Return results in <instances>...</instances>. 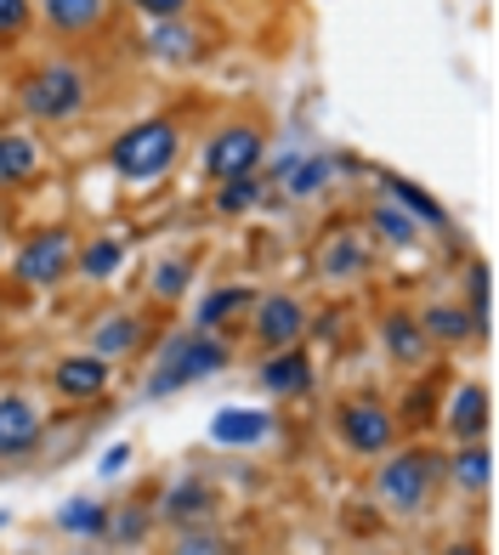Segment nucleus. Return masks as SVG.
Returning <instances> with one entry per match:
<instances>
[{"label": "nucleus", "instance_id": "1", "mask_svg": "<svg viewBox=\"0 0 499 555\" xmlns=\"http://www.w3.org/2000/svg\"><path fill=\"white\" fill-rule=\"evenodd\" d=\"M437 470L443 460L426 448V442H409V448H392L381 453V465H374V511L386 521H420L432 511V493H437Z\"/></svg>", "mask_w": 499, "mask_h": 555}, {"label": "nucleus", "instance_id": "2", "mask_svg": "<svg viewBox=\"0 0 499 555\" xmlns=\"http://www.w3.org/2000/svg\"><path fill=\"white\" fill-rule=\"evenodd\" d=\"M221 369H233V346L221 335H205V330H177L165 340L159 363L142 374V397L159 402V397H177L199 380H216Z\"/></svg>", "mask_w": 499, "mask_h": 555}, {"label": "nucleus", "instance_id": "3", "mask_svg": "<svg viewBox=\"0 0 499 555\" xmlns=\"http://www.w3.org/2000/svg\"><path fill=\"white\" fill-rule=\"evenodd\" d=\"M177 159H182V125L170 114H148L137 125H125L108 142V170L131 188H148V182H159V176H170Z\"/></svg>", "mask_w": 499, "mask_h": 555}, {"label": "nucleus", "instance_id": "4", "mask_svg": "<svg viewBox=\"0 0 499 555\" xmlns=\"http://www.w3.org/2000/svg\"><path fill=\"white\" fill-rule=\"evenodd\" d=\"M17 108L35 125H68L91 108V74L74 57H52L17 80Z\"/></svg>", "mask_w": 499, "mask_h": 555}, {"label": "nucleus", "instance_id": "5", "mask_svg": "<svg viewBox=\"0 0 499 555\" xmlns=\"http://www.w3.org/2000/svg\"><path fill=\"white\" fill-rule=\"evenodd\" d=\"M330 431H335V442L353 453V460H381V453L397 448V414H392V402H386V397L353 391V397H341V402H335Z\"/></svg>", "mask_w": 499, "mask_h": 555}, {"label": "nucleus", "instance_id": "6", "mask_svg": "<svg viewBox=\"0 0 499 555\" xmlns=\"http://www.w3.org/2000/svg\"><path fill=\"white\" fill-rule=\"evenodd\" d=\"M74 249H80V238H74L68 227H40V233L23 238L12 278L23 289H57L63 278H74Z\"/></svg>", "mask_w": 499, "mask_h": 555}, {"label": "nucleus", "instance_id": "7", "mask_svg": "<svg viewBox=\"0 0 499 555\" xmlns=\"http://www.w3.org/2000/svg\"><path fill=\"white\" fill-rule=\"evenodd\" d=\"M267 159V131L261 119H228L216 125L205 142V176L210 182H228V176H256Z\"/></svg>", "mask_w": 499, "mask_h": 555}, {"label": "nucleus", "instance_id": "8", "mask_svg": "<svg viewBox=\"0 0 499 555\" xmlns=\"http://www.w3.org/2000/svg\"><path fill=\"white\" fill-rule=\"evenodd\" d=\"M244 323H250V340H256L261 351L302 346L307 330H312V318H307V307H302V295H290V289H267V295H256V300H250V312H244Z\"/></svg>", "mask_w": 499, "mask_h": 555}, {"label": "nucleus", "instance_id": "9", "mask_svg": "<svg viewBox=\"0 0 499 555\" xmlns=\"http://www.w3.org/2000/svg\"><path fill=\"white\" fill-rule=\"evenodd\" d=\"M312 272L323 278V284H363V278L374 272V244L363 227H330L318 244H312Z\"/></svg>", "mask_w": 499, "mask_h": 555}, {"label": "nucleus", "instance_id": "10", "mask_svg": "<svg viewBox=\"0 0 499 555\" xmlns=\"http://www.w3.org/2000/svg\"><path fill=\"white\" fill-rule=\"evenodd\" d=\"M374 335H381V351H386V363L392 369H426L432 363V340H426V330H420V318H414V307H386L381 318H374Z\"/></svg>", "mask_w": 499, "mask_h": 555}, {"label": "nucleus", "instance_id": "11", "mask_svg": "<svg viewBox=\"0 0 499 555\" xmlns=\"http://www.w3.org/2000/svg\"><path fill=\"white\" fill-rule=\"evenodd\" d=\"M216 511H221V493L205 476H177V482L159 488V499H154L159 527H199V521H216Z\"/></svg>", "mask_w": 499, "mask_h": 555}, {"label": "nucleus", "instance_id": "12", "mask_svg": "<svg viewBox=\"0 0 499 555\" xmlns=\"http://www.w3.org/2000/svg\"><path fill=\"white\" fill-rule=\"evenodd\" d=\"M488 425H494V391L483 380H460L455 391L443 397L448 442H488Z\"/></svg>", "mask_w": 499, "mask_h": 555}, {"label": "nucleus", "instance_id": "13", "mask_svg": "<svg viewBox=\"0 0 499 555\" xmlns=\"http://www.w3.org/2000/svg\"><path fill=\"white\" fill-rule=\"evenodd\" d=\"M52 397L57 402H97L108 386H114V363L97 358V351H68V358L52 363Z\"/></svg>", "mask_w": 499, "mask_h": 555}, {"label": "nucleus", "instance_id": "14", "mask_svg": "<svg viewBox=\"0 0 499 555\" xmlns=\"http://www.w3.org/2000/svg\"><path fill=\"white\" fill-rule=\"evenodd\" d=\"M35 17L57 40H91L114 23V0H35Z\"/></svg>", "mask_w": 499, "mask_h": 555}, {"label": "nucleus", "instance_id": "15", "mask_svg": "<svg viewBox=\"0 0 499 555\" xmlns=\"http://www.w3.org/2000/svg\"><path fill=\"white\" fill-rule=\"evenodd\" d=\"M40 442H46L40 402L23 391H0V460H29Z\"/></svg>", "mask_w": 499, "mask_h": 555}, {"label": "nucleus", "instance_id": "16", "mask_svg": "<svg viewBox=\"0 0 499 555\" xmlns=\"http://www.w3.org/2000/svg\"><path fill=\"white\" fill-rule=\"evenodd\" d=\"M374 182L386 188V198L397 210H404L420 233H448V227H455V216H448V205L443 198H432L426 188L414 182V176H397V170H374Z\"/></svg>", "mask_w": 499, "mask_h": 555}, {"label": "nucleus", "instance_id": "17", "mask_svg": "<svg viewBox=\"0 0 499 555\" xmlns=\"http://www.w3.org/2000/svg\"><path fill=\"white\" fill-rule=\"evenodd\" d=\"M256 380L267 397H307L312 391V351L307 346H284V351H261V369H256Z\"/></svg>", "mask_w": 499, "mask_h": 555}, {"label": "nucleus", "instance_id": "18", "mask_svg": "<svg viewBox=\"0 0 499 555\" xmlns=\"http://www.w3.org/2000/svg\"><path fill=\"white\" fill-rule=\"evenodd\" d=\"M443 470H448V482H455L465 499H488V488H494V448L488 442H455L448 460H443Z\"/></svg>", "mask_w": 499, "mask_h": 555}, {"label": "nucleus", "instance_id": "19", "mask_svg": "<svg viewBox=\"0 0 499 555\" xmlns=\"http://www.w3.org/2000/svg\"><path fill=\"white\" fill-rule=\"evenodd\" d=\"M420 330H426L432 346H465L483 335V323L471 318V307H460V300H432V307H420Z\"/></svg>", "mask_w": 499, "mask_h": 555}, {"label": "nucleus", "instance_id": "20", "mask_svg": "<svg viewBox=\"0 0 499 555\" xmlns=\"http://www.w3.org/2000/svg\"><path fill=\"white\" fill-rule=\"evenodd\" d=\"M86 351H97V358H108V363L137 358V351H142V312H108V318H97Z\"/></svg>", "mask_w": 499, "mask_h": 555}, {"label": "nucleus", "instance_id": "21", "mask_svg": "<svg viewBox=\"0 0 499 555\" xmlns=\"http://www.w3.org/2000/svg\"><path fill=\"white\" fill-rule=\"evenodd\" d=\"M148 57H159V63H199V57H205V35H199L188 17L154 23V29H148Z\"/></svg>", "mask_w": 499, "mask_h": 555}, {"label": "nucleus", "instance_id": "22", "mask_svg": "<svg viewBox=\"0 0 499 555\" xmlns=\"http://www.w3.org/2000/svg\"><path fill=\"white\" fill-rule=\"evenodd\" d=\"M250 300H256V289H250V284H216L205 300H199V312H193V330L221 335L233 318H244V312H250Z\"/></svg>", "mask_w": 499, "mask_h": 555}, {"label": "nucleus", "instance_id": "23", "mask_svg": "<svg viewBox=\"0 0 499 555\" xmlns=\"http://www.w3.org/2000/svg\"><path fill=\"white\" fill-rule=\"evenodd\" d=\"M267 437H272V414H261V409H221L210 420V442H221V448H256Z\"/></svg>", "mask_w": 499, "mask_h": 555}, {"label": "nucleus", "instance_id": "24", "mask_svg": "<svg viewBox=\"0 0 499 555\" xmlns=\"http://www.w3.org/2000/svg\"><path fill=\"white\" fill-rule=\"evenodd\" d=\"M363 233H369V244H386V249H414L420 244V227L397 210L392 198H374V205H369Z\"/></svg>", "mask_w": 499, "mask_h": 555}, {"label": "nucleus", "instance_id": "25", "mask_svg": "<svg viewBox=\"0 0 499 555\" xmlns=\"http://www.w3.org/2000/svg\"><path fill=\"white\" fill-rule=\"evenodd\" d=\"M125 267V238L114 233H97L74 249V278H91V284H108V278Z\"/></svg>", "mask_w": 499, "mask_h": 555}, {"label": "nucleus", "instance_id": "26", "mask_svg": "<svg viewBox=\"0 0 499 555\" xmlns=\"http://www.w3.org/2000/svg\"><path fill=\"white\" fill-rule=\"evenodd\" d=\"M35 170H40V142L23 131H0V193L23 188Z\"/></svg>", "mask_w": 499, "mask_h": 555}, {"label": "nucleus", "instance_id": "27", "mask_svg": "<svg viewBox=\"0 0 499 555\" xmlns=\"http://www.w3.org/2000/svg\"><path fill=\"white\" fill-rule=\"evenodd\" d=\"M193 284V256L188 249H170V256L154 261V278H148V295H154V307H177Z\"/></svg>", "mask_w": 499, "mask_h": 555}, {"label": "nucleus", "instance_id": "28", "mask_svg": "<svg viewBox=\"0 0 499 555\" xmlns=\"http://www.w3.org/2000/svg\"><path fill=\"white\" fill-rule=\"evenodd\" d=\"M57 533L68 539H108V504H97V499H68L63 511H57Z\"/></svg>", "mask_w": 499, "mask_h": 555}, {"label": "nucleus", "instance_id": "29", "mask_svg": "<svg viewBox=\"0 0 499 555\" xmlns=\"http://www.w3.org/2000/svg\"><path fill=\"white\" fill-rule=\"evenodd\" d=\"M216 216H250L256 205H267V182H261V170L256 176H228V182H216Z\"/></svg>", "mask_w": 499, "mask_h": 555}, {"label": "nucleus", "instance_id": "30", "mask_svg": "<svg viewBox=\"0 0 499 555\" xmlns=\"http://www.w3.org/2000/svg\"><path fill=\"white\" fill-rule=\"evenodd\" d=\"M165 555H233V539L221 533L216 521H199V527H170V544Z\"/></svg>", "mask_w": 499, "mask_h": 555}, {"label": "nucleus", "instance_id": "31", "mask_svg": "<svg viewBox=\"0 0 499 555\" xmlns=\"http://www.w3.org/2000/svg\"><path fill=\"white\" fill-rule=\"evenodd\" d=\"M330 182H335V159L330 154H307V159H295V170L284 176V193L290 198H318Z\"/></svg>", "mask_w": 499, "mask_h": 555}, {"label": "nucleus", "instance_id": "32", "mask_svg": "<svg viewBox=\"0 0 499 555\" xmlns=\"http://www.w3.org/2000/svg\"><path fill=\"white\" fill-rule=\"evenodd\" d=\"M148 533H154V504L131 499V504H114L108 511V539L114 544H142Z\"/></svg>", "mask_w": 499, "mask_h": 555}, {"label": "nucleus", "instance_id": "33", "mask_svg": "<svg viewBox=\"0 0 499 555\" xmlns=\"http://www.w3.org/2000/svg\"><path fill=\"white\" fill-rule=\"evenodd\" d=\"M35 23V0H0V46H17Z\"/></svg>", "mask_w": 499, "mask_h": 555}, {"label": "nucleus", "instance_id": "34", "mask_svg": "<svg viewBox=\"0 0 499 555\" xmlns=\"http://www.w3.org/2000/svg\"><path fill=\"white\" fill-rule=\"evenodd\" d=\"M465 295H471V318L483 323V335H488V318H494V307H488V295H494V272H488V261H471V284H465Z\"/></svg>", "mask_w": 499, "mask_h": 555}, {"label": "nucleus", "instance_id": "35", "mask_svg": "<svg viewBox=\"0 0 499 555\" xmlns=\"http://www.w3.org/2000/svg\"><path fill=\"white\" fill-rule=\"evenodd\" d=\"M131 12H142L148 23H170V17H188L193 0H125Z\"/></svg>", "mask_w": 499, "mask_h": 555}, {"label": "nucleus", "instance_id": "36", "mask_svg": "<svg viewBox=\"0 0 499 555\" xmlns=\"http://www.w3.org/2000/svg\"><path fill=\"white\" fill-rule=\"evenodd\" d=\"M125 465H131V442H114V448L103 453V465H97V470H103V476H119Z\"/></svg>", "mask_w": 499, "mask_h": 555}, {"label": "nucleus", "instance_id": "37", "mask_svg": "<svg viewBox=\"0 0 499 555\" xmlns=\"http://www.w3.org/2000/svg\"><path fill=\"white\" fill-rule=\"evenodd\" d=\"M443 555H488L477 539H455V544H443Z\"/></svg>", "mask_w": 499, "mask_h": 555}, {"label": "nucleus", "instance_id": "38", "mask_svg": "<svg viewBox=\"0 0 499 555\" xmlns=\"http://www.w3.org/2000/svg\"><path fill=\"white\" fill-rule=\"evenodd\" d=\"M7 521H12V516H7V511H0V527H7Z\"/></svg>", "mask_w": 499, "mask_h": 555}, {"label": "nucleus", "instance_id": "39", "mask_svg": "<svg viewBox=\"0 0 499 555\" xmlns=\"http://www.w3.org/2000/svg\"><path fill=\"white\" fill-rule=\"evenodd\" d=\"M0 249H7V233H0Z\"/></svg>", "mask_w": 499, "mask_h": 555}]
</instances>
